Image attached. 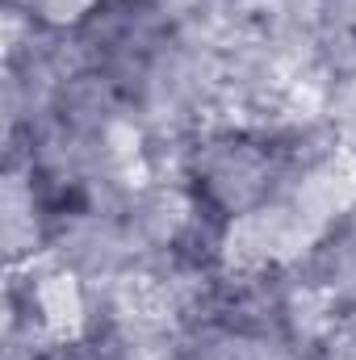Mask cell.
<instances>
[{"label":"cell","mask_w":356,"mask_h":360,"mask_svg":"<svg viewBox=\"0 0 356 360\" xmlns=\"http://www.w3.org/2000/svg\"><path fill=\"white\" fill-rule=\"evenodd\" d=\"M8 4L21 8V13H25L34 25H42V30L76 34L105 0H8Z\"/></svg>","instance_id":"obj_1"}]
</instances>
